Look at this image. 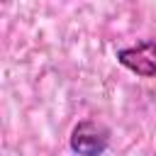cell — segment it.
Instances as JSON below:
<instances>
[{"mask_svg":"<svg viewBox=\"0 0 156 156\" xmlns=\"http://www.w3.org/2000/svg\"><path fill=\"white\" fill-rule=\"evenodd\" d=\"M68 146L78 156H102L110 146V129L95 119H80L68 136Z\"/></svg>","mask_w":156,"mask_h":156,"instance_id":"1","label":"cell"},{"mask_svg":"<svg viewBox=\"0 0 156 156\" xmlns=\"http://www.w3.org/2000/svg\"><path fill=\"white\" fill-rule=\"evenodd\" d=\"M117 63L132 71L139 78H156V41L144 39L134 46H124L117 51Z\"/></svg>","mask_w":156,"mask_h":156,"instance_id":"2","label":"cell"}]
</instances>
